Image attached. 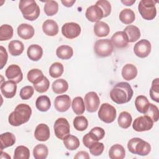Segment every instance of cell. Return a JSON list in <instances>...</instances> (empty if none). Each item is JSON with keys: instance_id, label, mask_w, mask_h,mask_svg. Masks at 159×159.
Masks as SVG:
<instances>
[{"instance_id": "ac0fdd59", "label": "cell", "mask_w": 159, "mask_h": 159, "mask_svg": "<svg viewBox=\"0 0 159 159\" xmlns=\"http://www.w3.org/2000/svg\"><path fill=\"white\" fill-rule=\"evenodd\" d=\"M50 129L47 124H40L36 127L34 132V137L35 139L39 141L45 142L50 138Z\"/></svg>"}, {"instance_id": "4316f807", "label": "cell", "mask_w": 159, "mask_h": 159, "mask_svg": "<svg viewBox=\"0 0 159 159\" xmlns=\"http://www.w3.org/2000/svg\"><path fill=\"white\" fill-rule=\"evenodd\" d=\"M56 55L58 58L61 60H68L73 55V50L69 45H61L56 50Z\"/></svg>"}, {"instance_id": "4fadbf2b", "label": "cell", "mask_w": 159, "mask_h": 159, "mask_svg": "<svg viewBox=\"0 0 159 159\" xmlns=\"http://www.w3.org/2000/svg\"><path fill=\"white\" fill-rule=\"evenodd\" d=\"M5 75L6 78L16 83H20L23 78V73L20 68L17 65H11L6 70Z\"/></svg>"}, {"instance_id": "d6986e66", "label": "cell", "mask_w": 159, "mask_h": 159, "mask_svg": "<svg viewBox=\"0 0 159 159\" xmlns=\"http://www.w3.org/2000/svg\"><path fill=\"white\" fill-rule=\"evenodd\" d=\"M17 34L22 39L28 40L33 37L35 34L34 27L29 24L23 23L20 24L17 27Z\"/></svg>"}, {"instance_id": "603a6c76", "label": "cell", "mask_w": 159, "mask_h": 159, "mask_svg": "<svg viewBox=\"0 0 159 159\" xmlns=\"http://www.w3.org/2000/svg\"><path fill=\"white\" fill-rule=\"evenodd\" d=\"M16 143V137L11 132H5L0 135V147L1 150L12 146Z\"/></svg>"}, {"instance_id": "ee69618b", "label": "cell", "mask_w": 159, "mask_h": 159, "mask_svg": "<svg viewBox=\"0 0 159 159\" xmlns=\"http://www.w3.org/2000/svg\"><path fill=\"white\" fill-rule=\"evenodd\" d=\"M150 96L153 101L157 102H159V79H155L152 83L150 89Z\"/></svg>"}, {"instance_id": "7bdbcfd3", "label": "cell", "mask_w": 159, "mask_h": 159, "mask_svg": "<svg viewBox=\"0 0 159 159\" xmlns=\"http://www.w3.org/2000/svg\"><path fill=\"white\" fill-rule=\"evenodd\" d=\"M145 116H147L149 117L153 122H157L159 119V111L158 108L157 106L150 103L149 106L145 114H143Z\"/></svg>"}, {"instance_id": "8992f818", "label": "cell", "mask_w": 159, "mask_h": 159, "mask_svg": "<svg viewBox=\"0 0 159 159\" xmlns=\"http://www.w3.org/2000/svg\"><path fill=\"white\" fill-rule=\"evenodd\" d=\"M114 50V46L111 40L99 39L97 40L94 45V52L97 57L104 58L110 56Z\"/></svg>"}, {"instance_id": "5bb4252c", "label": "cell", "mask_w": 159, "mask_h": 159, "mask_svg": "<svg viewBox=\"0 0 159 159\" xmlns=\"http://www.w3.org/2000/svg\"><path fill=\"white\" fill-rule=\"evenodd\" d=\"M71 106V99L68 95L63 94L56 97L54 101L55 109L60 112L68 111Z\"/></svg>"}, {"instance_id": "f907efd6", "label": "cell", "mask_w": 159, "mask_h": 159, "mask_svg": "<svg viewBox=\"0 0 159 159\" xmlns=\"http://www.w3.org/2000/svg\"><path fill=\"white\" fill-rule=\"evenodd\" d=\"M8 58V55L6 48L3 46L0 47V69H2L6 64Z\"/></svg>"}, {"instance_id": "f5cc1de1", "label": "cell", "mask_w": 159, "mask_h": 159, "mask_svg": "<svg viewBox=\"0 0 159 159\" xmlns=\"http://www.w3.org/2000/svg\"><path fill=\"white\" fill-rule=\"evenodd\" d=\"M89 155L88 154V153L86 151H80L78 152L76 155L74 157V158L75 159H79V158H83V159H89Z\"/></svg>"}, {"instance_id": "d4e9b609", "label": "cell", "mask_w": 159, "mask_h": 159, "mask_svg": "<svg viewBox=\"0 0 159 159\" xmlns=\"http://www.w3.org/2000/svg\"><path fill=\"white\" fill-rule=\"evenodd\" d=\"M94 32L98 37H106L109 34L110 28L107 23L103 21H99L96 22L94 25Z\"/></svg>"}, {"instance_id": "484cf974", "label": "cell", "mask_w": 159, "mask_h": 159, "mask_svg": "<svg viewBox=\"0 0 159 159\" xmlns=\"http://www.w3.org/2000/svg\"><path fill=\"white\" fill-rule=\"evenodd\" d=\"M125 156V149L120 144H114L109 149V157L111 159H122Z\"/></svg>"}, {"instance_id": "f6af8a7d", "label": "cell", "mask_w": 159, "mask_h": 159, "mask_svg": "<svg viewBox=\"0 0 159 159\" xmlns=\"http://www.w3.org/2000/svg\"><path fill=\"white\" fill-rule=\"evenodd\" d=\"M50 86V81L48 78L44 76L43 79L40 80L37 84H34V89L40 93H43L46 92Z\"/></svg>"}, {"instance_id": "8fae6325", "label": "cell", "mask_w": 159, "mask_h": 159, "mask_svg": "<svg viewBox=\"0 0 159 159\" xmlns=\"http://www.w3.org/2000/svg\"><path fill=\"white\" fill-rule=\"evenodd\" d=\"M152 46L150 42L147 39H142L137 42L134 47V52L139 58H145L151 52Z\"/></svg>"}, {"instance_id": "74e56055", "label": "cell", "mask_w": 159, "mask_h": 159, "mask_svg": "<svg viewBox=\"0 0 159 159\" xmlns=\"http://www.w3.org/2000/svg\"><path fill=\"white\" fill-rule=\"evenodd\" d=\"M43 11L48 16H53L58 11V4L55 1H46L45 2Z\"/></svg>"}, {"instance_id": "836d02e7", "label": "cell", "mask_w": 159, "mask_h": 159, "mask_svg": "<svg viewBox=\"0 0 159 159\" xmlns=\"http://www.w3.org/2000/svg\"><path fill=\"white\" fill-rule=\"evenodd\" d=\"M132 120V116L127 111L121 112L119 116L117 122L121 128L127 129L131 125Z\"/></svg>"}, {"instance_id": "9a60e30c", "label": "cell", "mask_w": 159, "mask_h": 159, "mask_svg": "<svg viewBox=\"0 0 159 159\" xmlns=\"http://www.w3.org/2000/svg\"><path fill=\"white\" fill-rule=\"evenodd\" d=\"M85 16L90 22H97L103 17V11L98 5H92L87 8Z\"/></svg>"}, {"instance_id": "7dc6e473", "label": "cell", "mask_w": 159, "mask_h": 159, "mask_svg": "<svg viewBox=\"0 0 159 159\" xmlns=\"http://www.w3.org/2000/svg\"><path fill=\"white\" fill-rule=\"evenodd\" d=\"M103 11V17H106L110 15L111 12V5L108 1L106 0H99L96 2Z\"/></svg>"}, {"instance_id": "816d5d0a", "label": "cell", "mask_w": 159, "mask_h": 159, "mask_svg": "<svg viewBox=\"0 0 159 159\" xmlns=\"http://www.w3.org/2000/svg\"><path fill=\"white\" fill-rule=\"evenodd\" d=\"M91 133H92L94 137L97 139V140L99 141L101 139H102L105 135V131L104 130L99 127H93L91 131Z\"/></svg>"}, {"instance_id": "8d00e7d4", "label": "cell", "mask_w": 159, "mask_h": 159, "mask_svg": "<svg viewBox=\"0 0 159 159\" xmlns=\"http://www.w3.org/2000/svg\"><path fill=\"white\" fill-rule=\"evenodd\" d=\"M27 77L29 82L32 83L33 84H35L42 80L44 77V75L40 70L34 68L29 71Z\"/></svg>"}, {"instance_id": "277c9868", "label": "cell", "mask_w": 159, "mask_h": 159, "mask_svg": "<svg viewBox=\"0 0 159 159\" xmlns=\"http://www.w3.org/2000/svg\"><path fill=\"white\" fill-rule=\"evenodd\" d=\"M127 148L130 152L140 156H146L151 151L150 145L140 138L134 137L127 143Z\"/></svg>"}, {"instance_id": "cb8c5ba5", "label": "cell", "mask_w": 159, "mask_h": 159, "mask_svg": "<svg viewBox=\"0 0 159 159\" xmlns=\"http://www.w3.org/2000/svg\"><path fill=\"white\" fill-rule=\"evenodd\" d=\"M137 75V69L134 65L126 64L122 69V78L127 80L130 81L134 79Z\"/></svg>"}, {"instance_id": "7c38bea8", "label": "cell", "mask_w": 159, "mask_h": 159, "mask_svg": "<svg viewBox=\"0 0 159 159\" xmlns=\"http://www.w3.org/2000/svg\"><path fill=\"white\" fill-rule=\"evenodd\" d=\"M84 104L88 112H96L98 109L100 104V100L98 94L94 91H90L86 93L84 96Z\"/></svg>"}, {"instance_id": "7402d4cb", "label": "cell", "mask_w": 159, "mask_h": 159, "mask_svg": "<svg viewBox=\"0 0 159 159\" xmlns=\"http://www.w3.org/2000/svg\"><path fill=\"white\" fill-rule=\"evenodd\" d=\"M124 32L127 36L129 42L132 43L138 40L140 37V31L139 29L134 25H129L125 27Z\"/></svg>"}, {"instance_id": "f1b7e54d", "label": "cell", "mask_w": 159, "mask_h": 159, "mask_svg": "<svg viewBox=\"0 0 159 159\" xmlns=\"http://www.w3.org/2000/svg\"><path fill=\"white\" fill-rule=\"evenodd\" d=\"M53 91L56 94H63L68 89V82L62 78L56 80L52 84Z\"/></svg>"}, {"instance_id": "ffe728a7", "label": "cell", "mask_w": 159, "mask_h": 159, "mask_svg": "<svg viewBox=\"0 0 159 159\" xmlns=\"http://www.w3.org/2000/svg\"><path fill=\"white\" fill-rule=\"evenodd\" d=\"M58 25L52 19H47L42 24V30L44 34L48 36H55L58 32Z\"/></svg>"}, {"instance_id": "e575fe53", "label": "cell", "mask_w": 159, "mask_h": 159, "mask_svg": "<svg viewBox=\"0 0 159 159\" xmlns=\"http://www.w3.org/2000/svg\"><path fill=\"white\" fill-rule=\"evenodd\" d=\"M71 106L73 112L77 115L83 114L85 111V106L83 99L80 96L75 97L73 99Z\"/></svg>"}, {"instance_id": "ba28073f", "label": "cell", "mask_w": 159, "mask_h": 159, "mask_svg": "<svg viewBox=\"0 0 159 159\" xmlns=\"http://www.w3.org/2000/svg\"><path fill=\"white\" fill-rule=\"evenodd\" d=\"M55 135L60 139L63 140L68 135L70 134V126L66 119L60 117L56 120L53 125Z\"/></svg>"}, {"instance_id": "9f6ffc18", "label": "cell", "mask_w": 159, "mask_h": 159, "mask_svg": "<svg viewBox=\"0 0 159 159\" xmlns=\"http://www.w3.org/2000/svg\"><path fill=\"white\" fill-rule=\"evenodd\" d=\"M1 158H8V159H11V157L6 152H3L2 150H1Z\"/></svg>"}, {"instance_id": "ab89813d", "label": "cell", "mask_w": 159, "mask_h": 159, "mask_svg": "<svg viewBox=\"0 0 159 159\" xmlns=\"http://www.w3.org/2000/svg\"><path fill=\"white\" fill-rule=\"evenodd\" d=\"M30 157L29 149L24 145L17 147L14 150V159H29Z\"/></svg>"}, {"instance_id": "5b68a950", "label": "cell", "mask_w": 159, "mask_h": 159, "mask_svg": "<svg viewBox=\"0 0 159 159\" xmlns=\"http://www.w3.org/2000/svg\"><path fill=\"white\" fill-rule=\"evenodd\" d=\"M157 1L141 0L138 5V10L143 19L147 20L153 19L157 15L155 4Z\"/></svg>"}, {"instance_id": "b9f144b4", "label": "cell", "mask_w": 159, "mask_h": 159, "mask_svg": "<svg viewBox=\"0 0 159 159\" xmlns=\"http://www.w3.org/2000/svg\"><path fill=\"white\" fill-rule=\"evenodd\" d=\"M73 126L78 131H84L88 126V119L83 116H76L73 120Z\"/></svg>"}, {"instance_id": "681fc988", "label": "cell", "mask_w": 159, "mask_h": 159, "mask_svg": "<svg viewBox=\"0 0 159 159\" xmlns=\"http://www.w3.org/2000/svg\"><path fill=\"white\" fill-rule=\"evenodd\" d=\"M98 140H97V139L90 132L85 134L83 137V144L87 148H89L94 142H98Z\"/></svg>"}, {"instance_id": "db71d44e", "label": "cell", "mask_w": 159, "mask_h": 159, "mask_svg": "<svg viewBox=\"0 0 159 159\" xmlns=\"http://www.w3.org/2000/svg\"><path fill=\"white\" fill-rule=\"evenodd\" d=\"M76 1L73 0V1H61V3L63 4L64 6L67 7H71L75 3Z\"/></svg>"}, {"instance_id": "1f68e13d", "label": "cell", "mask_w": 159, "mask_h": 159, "mask_svg": "<svg viewBox=\"0 0 159 159\" xmlns=\"http://www.w3.org/2000/svg\"><path fill=\"white\" fill-rule=\"evenodd\" d=\"M65 147L68 150H75L77 149L80 145V142L78 137L73 135H68L63 140Z\"/></svg>"}, {"instance_id": "44dd1931", "label": "cell", "mask_w": 159, "mask_h": 159, "mask_svg": "<svg viewBox=\"0 0 159 159\" xmlns=\"http://www.w3.org/2000/svg\"><path fill=\"white\" fill-rule=\"evenodd\" d=\"M27 55L32 61H39L43 55L42 48L37 44L30 45L27 50Z\"/></svg>"}, {"instance_id": "9c48e42d", "label": "cell", "mask_w": 159, "mask_h": 159, "mask_svg": "<svg viewBox=\"0 0 159 159\" xmlns=\"http://www.w3.org/2000/svg\"><path fill=\"white\" fill-rule=\"evenodd\" d=\"M80 25L75 22H66L61 27V33L64 37L69 39L76 38L81 34Z\"/></svg>"}, {"instance_id": "d6a6232c", "label": "cell", "mask_w": 159, "mask_h": 159, "mask_svg": "<svg viewBox=\"0 0 159 159\" xmlns=\"http://www.w3.org/2000/svg\"><path fill=\"white\" fill-rule=\"evenodd\" d=\"M134 12L130 9H124L119 14V19L124 24H130L135 20Z\"/></svg>"}, {"instance_id": "60d3db41", "label": "cell", "mask_w": 159, "mask_h": 159, "mask_svg": "<svg viewBox=\"0 0 159 159\" xmlns=\"http://www.w3.org/2000/svg\"><path fill=\"white\" fill-rule=\"evenodd\" d=\"M63 71V65L60 62L53 63L49 68V75L53 78H57L61 76Z\"/></svg>"}, {"instance_id": "2e32d148", "label": "cell", "mask_w": 159, "mask_h": 159, "mask_svg": "<svg viewBox=\"0 0 159 159\" xmlns=\"http://www.w3.org/2000/svg\"><path fill=\"white\" fill-rule=\"evenodd\" d=\"M17 83L13 81L8 80L1 84V91L2 94L6 98H13L17 91Z\"/></svg>"}, {"instance_id": "e0dca14e", "label": "cell", "mask_w": 159, "mask_h": 159, "mask_svg": "<svg viewBox=\"0 0 159 159\" xmlns=\"http://www.w3.org/2000/svg\"><path fill=\"white\" fill-rule=\"evenodd\" d=\"M113 46L118 48H123L128 45L129 41L127 35L124 31H118L113 34L111 39Z\"/></svg>"}, {"instance_id": "f546056e", "label": "cell", "mask_w": 159, "mask_h": 159, "mask_svg": "<svg viewBox=\"0 0 159 159\" xmlns=\"http://www.w3.org/2000/svg\"><path fill=\"white\" fill-rule=\"evenodd\" d=\"M35 106L37 109L40 111H47L51 107V101L50 98L45 95L38 97L35 101Z\"/></svg>"}, {"instance_id": "83f0119b", "label": "cell", "mask_w": 159, "mask_h": 159, "mask_svg": "<svg viewBox=\"0 0 159 159\" xmlns=\"http://www.w3.org/2000/svg\"><path fill=\"white\" fill-rule=\"evenodd\" d=\"M8 50L11 55L19 56L24 52V45L21 41L12 40L9 43Z\"/></svg>"}, {"instance_id": "30bf717a", "label": "cell", "mask_w": 159, "mask_h": 159, "mask_svg": "<svg viewBox=\"0 0 159 159\" xmlns=\"http://www.w3.org/2000/svg\"><path fill=\"white\" fill-rule=\"evenodd\" d=\"M153 125V120L147 116L137 117L132 124V127L137 132H143L150 130Z\"/></svg>"}, {"instance_id": "c3c4849f", "label": "cell", "mask_w": 159, "mask_h": 159, "mask_svg": "<svg viewBox=\"0 0 159 159\" xmlns=\"http://www.w3.org/2000/svg\"><path fill=\"white\" fill-rule=\"evenodd\" d=\"M34 93V88L31 86H25L21 88L20 91V97L23 100L30 99Z\"/></svg>"}, {"instance_id": "3957f363", "label": "cell", "mask_w": 159, "mask_h": 159, "mask_svg": "<svg viewBox=\"0 0 159 159\" xmlns=\"http://www.w3.org/2000/svg\"><path fill=\"white\" fill-rule=\"evenodd\" d=\"M19 8L24 19L33 21L40 15V8L34 0H21L19 1Z\"/></svg>"}, {"instance_id": "11a10c76", "label": "cell", "mask_w": 159, "mask_h": 159, "mask_svg": "<svg viewBox=\"0 0 159 159\" xmlns=\"http://www.w3.org/2000/svg\"><path fill=\"white\" fill-rule=\"evenodd\" d=\"M121 2L125 4V6H132L134 3L135 2V0H122Z\"/></svg>"}, {"instance_id": "d590c367", "label": "cell", "mask_w": 159, "mask_h": 159, "mask_svg": "<svg viewBox=\"0 0 159 159\" xmlns=\"http://www.w3.org/2000/svg\"><path fill=\"white\" fill-rule=\"evenodd\" d=\"M48 154V147L44 144H38L34 148L33 155L35 159H45Z\"/></svg>"}, {"instance_id": "f35d334b", "label": "cell", "mask_w": 159, "mask_h": 159, "mask_svg": "<svg viewBox=\"0 0 159 159\" xmlns=\"http://www.w3.org/2000/svg\"><path fill=\"white\" fill-rule=\"evenodd\" d=\"M13 28L8 24H3L0 27V40L5 41L11 39L13 36Z\"/></svg>"}, {"instance_id": "bcb514c9", "label": "cell", "mask_w": 159, "mask_h": 159, "mask_svg": "<svg viewBox=\"0 0 159 159\" xmlns=\"http://www.w3.org/2000/svg\"><path fill=\"white\" fill-rule=\"evenodd\" d=\"M91 154L94 156L101 155L104 149V145L101 142H95L89 148Z\"/></svg>"}, {"instance_id": "52a82bcc", "label": "cell", "mask_w": 159, "mask_h": 159, "mask_svg": "<svg viewBox=\"0 0 159 159\" xmlns=\"http://www.w3.org/2000/svg\"><path fill=\"white\" fill-rule=\"evenodd\" d=\"M116 116V109L109 103H103L100 106L98 111V117L102 122L107 124L111 123L114 121Z\"/></svg>"}, {"instance_id": "7a4b0ae2", "label": "cell", "mask_w": 159, "mask_h": 159, "mask_svg": "<svg viewBox=\"0 0 159 159\" xmlns=\"http://www.w3.org/2000/svg\"><path fill=\"white\" fill-rule=\"evenodd\" d=\"M32 114L31 107L26 104H18L8 117L9 123L15 127L19 126L29 121Z\"/></svg>"}, {"instance_id": "6da1fadb", "label": "cell", "mask_w": 159, "mask_h": 159, "mask_svg": "<svg viewBox=\"0 0 159 159\" xmlns=\"http://www.w3.org/2000/svg\"><path fill=\"white\" fill-rule=\"evenodd\" d=\"M134 94L133 89L129 83L120 82L114 86L110 91V98L118 104L127 103L130 101Z\"/></svg>"}, {"instance_id": "4dcf8cb0", "label": "cell", "mask_w": 159, "mask_h": 159, "mask_svg": "<svg viewBox=\"0 0 159 159\" xmlns=\"http://www.w3.org/2000/svg\"><path fill=\"white\" fill-rule=\"evenodd\" d=\"M149 101L147 98L143 95L138 96L135 100V107L140 113L145 114L149 106Z\"/></svg>"}]
</instances>
